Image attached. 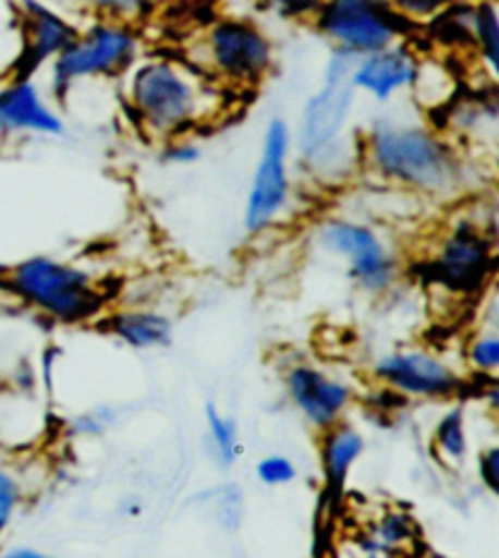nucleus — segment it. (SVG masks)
Listing matches in <instances>:
<instances>
[{"label":"nucleus","instance_id":"1","mask_svg":"<svg viewBox=\"0 0 499 558\" xmlns=\"http://www.w3.org/2000/svg\"><path fill=\"white\" fill-rule=\"evenodd\" d=\"M361 169L424 201H461L473 189V167L459 144L417 120L380 118L361 134Z\"/></svg>","mask_w":499,"mask_h":558},{"label":"nucleus","instance_id":"2","mask_svg":"<svg viewBox=\"0 0 499 558\" xmlns=\"http://www.w3.org/2000/svg\"><path fill=\"white\" fill-rule=\"evenodd\" d=\"M230 93L188 59L147 57L130 69L124 100L137 128L156 142L188 137L222 120Z\"/></svg>","mask_w":499,"mask_h":558},{"label":"nucleus","instance_id":"3","mask_svg":"<svg viewBox=\"0 0 499 558\" xmlns=\"http://www.w3.org/2000/svg\"><path fill=\"white\" fill-rule=\"evenodd\" d=\"M358 57L334 49L325 66L321 86L312 93L300 112L293 144L305 167L321 181L361 167V137L351 130L356 86L353 66Z\"/></svg>","mask_w":499,"mask_h":558},{"label":"nucleus","instance_id":"4","mask_svg":"<svg viewBox=\"0 0 499 558\" xmlns=\"http://www.w3.org/2000/svg\"><path fill=\"white\" fill-rule=\"evenodd\" d=\"M3 286L25 305L66 325L93 319L108 303V293L86 268L49 256H33L10 266Z\"/></svg>","mask_w":499,"mask_h":558},{"label":"nucleus","instance_id":"5","mask_svg":"<svg viewBox=\"0 0 499 558\" xmlns=\"http://www.w3.org/2000/svg\"><path fill=\"white\" fill-rule=\"evenodd\" d=\"M188 61L230 93H244L264 84L276 64V51L252 20L222 17L197 37Z\"/></svg>","mask_w":499,"mask_h":558},{"label":"nucleus","instance_id":"6","mask_svg":"<svg viewBox=\"0 0 499 558\" xmlns=\"http://www.w3.org/2000/svg\"><path fill=\"white\" fill-rule=\"evenodd\" d=\"M139 49L142 37L137 25L96 17L86 29H78L76 37L51 61V96L64 102L71 88L81 81L127 74L139 59Z\"/></svg>","mask_w":499,"mask_h":558},{"label":"nucleus","instance_id":"7","mask_svg":"<svg viewBox=\"0 0 499 558\" xmlns=\"http://www.w3.org/2000/svg\"><path fill=\"white\" fill-rule=\"evenodd\" d=\"M312 25L331 47L356 57L404 43L417 29L390 0H325Z\"/></svg>","mask_w":499,"mask_h":558},{"label":"nucleus","instance_id":"8","mask_svg":"<svg viewBox=\"0 0 499 558\" xmlns=\"http://www.w3.org/2000/svg\"><path fill=\"white\" fill-rule=\"evenodd\" d=\"M317 244L325 254L346 262L349 281L363 293H382L398 278V258L370 227L353 220H327L319 225Z\"/></svg>","mask_w":499,"mask_h":558},{"label":"nucleus","instance_id":"9","mask_svg":"<svg viewBox=\"0 0 499 558\" xmlns=\"http://www.w3.org/2000/svg\"><path fill=\"white\" fill-rule=\"evenodd\" d=\"M290 151L293 132L285 120L273 118L264 132L261 154L244 205V227L252 234L268 230L285 210L290 201Z\"/></svg>","mask_w":499,"mask_h":558},{"label":"nucleus","instance_id":"10","mask_svg":"<svg viewBox=\"0 0 499 558\" xmlns=\"http://www.w3.org/2000/svg\"><path fill=\"white\" fill-rule=\"evenodd\" d=\"M431 271L446 291L455 295H471L483 291V286L495 274V236L483 225L455 222L441 234L431 258Z\"/></svg>","mask_w":499,"mask_h":558},{"label":"nucleus","instance_id":"11","mask_svg":"<svg viewBox=\"0 0 499 558\" xmlns=\"http://www.w3.org/2000/svg\"><path fill=\"white\" fill-rule=\"evenodd\" d=\"M373 378L404 398L451 400L463 390V378L449 361L424 349L392 351L376 361Z\"/></svg>","mask_w":499,"mask_h":558},{"label":"nucleus","instance_id":"12","mask_svg":"<svg viewBox=\"0 0 499 558\" xmlns=\"http://www.w3.org/2000/svg\"><path fill=\"white\" fill-rule=\"evenodd\" d=\"M285 392L295 410L317 432L344 420L351 408L353 390L344 380L325 374L309 364H295L285 371Z\"/></svg>","mask_w":499,"mask_h":558},{"label":"nucleus","instance_id":"13","mask_svg":"<svg viewBox=\"0 0 499 558\" xmlns=\"http://www.w3.org/2000/svg\"><path fill=\"white\" fill-rule=\"evenodd\" d=\"M20 33H23V51L15 76L33 78V74L54 61L59 51L76 37L78 27L41 0H20Z\"/></svg>","mask_w":499,"mask_h":558},{"label":"nucleus","instance_id":"14","mask_svg":"<svg viewBox=\"0 0 499 558\" xmlns=\"http://www.w3.org/2000/svg\"><path fill=\"white\" fill-rule=\"evenodd\" d=\"M422 57L407 43L385 47L358 57L353 66V86L373 100L388 102L402 90H412Z\"/></svg>","mask_w":499,"mask_h":558},{"label":"nucleus","instance_id":"15","mask_svg":"<svg viewBox=\"0 0 499 558\" xmlns=\"http://www.w3.org/2000/svg\"><path fill=\"white\" fill-rule=\"evenodd\" d=\"M64 134V120L47 106L33 78L15 76L0 86V137Z\"/></svg>","mask_w":499,"mask_h":558},{"label":"nucleus","instance_id":"16","mask_svg":"<svg viewBox=\"0 0 499 558\" xmlns=\"http://www.w3.org/2000/svg\"><path fill=\"white\" fill-rule=\"evenodd\" d=\"M366 451V439L363 434L351 427L349 422L339 420L334 425L319 432V461L321 473L327 478V488L331 493H341L346 485L351 469Z\"/></svg>","mask_w":499,"mask_h":558},{"label":"nucleus","instance_id":"17","mask_svg":"<svg viewBox=\"0 0 499 558\" xmlns=\"http://www.w3.org/2000/svg\"><path fill=\"white\" fill-rule=\"evenodd\" d=\"M102 327L132 349L169 347L173 337L171 319L154 310H118L102 323Z\"/></svg>","mask_w":499,"mask_h":558},{"label":"nucleus","instance_id":"18","mask_svg":"<svg viewBox=\"0 0 499 558\" xmlns=\"http://www.w3.org/2000/svg\"><path fill=\"white\" fill-rule=\"evenodd\" d=\"M419 542V526L414 517L404 510L382 512L376 522L368 526L366 534L358 536V544L368 554H402L407 546Z\"/></svg>","mask_w":499,"mask_h":558},{"label":"nucleus","instance_id":"19","mask_svg":"<svg viewBox=\"0 0 499 558\" xmlns=\"http://www.w3.org/2000/svg\"><path fill=\"white\" fill-rule=\"evenodd\" d=\"M473 43L475 59L480 61L487 74L495 81L499 71V23L495 0H475Z\"/></svg>","mask_w":499,"mask_h":558},{"label":"nucleus","instance_id":"20","mask_svg":"<svg viewBox=\"0 0 499 558\" xmlns=\"http://www.w3.org/2000/svg\"><path fill=\"white\" fill-rule=\"evenodd\" d=\"M434 451L446 466L459 469L467 459V429H465V408H453L439 420L434 429Z\"/></svg>","mask_w":499,"mask_h":558},{"label":"nucleus","instance_id":"21","mask_svg":"<svg viewBox=\"0 0 499 558\" xmlns=\"http://www.w3.org/2000/svg\"><path fill=\"white\" fill-rule=\"evenodd\" d=\"M205 425H207V441H210L212 459L220 469H232L239 453H242V444H239V429L230 415L207 402L205 405Z\"/></svg>","mask_w":499,"mask_h":558},{"label":"nucleus","instance_id":"22","mask_svg":"<svg viewBox=\"0 0 499 558\" xmlns=\"http://www.w3.org/2000/svg\"><path fill=\"white\" fill-rule=\"evenodd\" d=\"M76 3L96 17L120 20V23L137 25L142 17L154 13V8L159 5L161 0H76Z\"/></svg>","mask_w":499,"mask_h":558},{"label":"nucleus","instance_id":"23","mask_svg":"<svg viewBox=\"0 0 499 558\" xmlns=\"http://www.w3.org/2000/svg\"><path fill=\"white\" fill-rule=\"evenodd\" d=\"M465 361L475 374L495 376L499 368V337L492 332H480L467 342Z\"/></svg>","mask_w":499,"mask_h":558},{"label":"nucleus","instance_id":"24","mask_svg":"<svg viewBox=\"0 0 499 558\" xmlns=\"http://www.w3.org/2000/svg\"><path fill=\"white\" fill-rule=\"evenodd\" d=\"M264 13L276 15L285 23H312L325 0H258Z\"/></svg>","mask_w":499,"mask_h":558},{"label":"nucleus","instance_id":"25","mask_svg":"<svg viewBox=\"0 0 499 558\" xmlns=\"http://www.w3.org/2000/svg\"><path fill=\"white\" fill-rule=\"evenodd\" d=\"M256 478L268 488H280V485H288L297 478V469L293 459L283 457V453H270V457L258 459Z\"/></svg>","mask_w":499,"mask_h":558},{"label":"nucleus","instance_id":"26","mask_svg":"<svg viewBox=\"0 0 499 558\" xmlns=\"http://www.w3.org/2000/svg\"><path fill=\"white\" fill-rule=\"evenodd\" d=\"M453 3L455 0H390V5L414 27L426 25Z\"/></svg>","mask_w":499,"mask_h":558},{"label":"nucleus","instance_id":"27","mask_svg":"<svg viewBox=\"0 0 499 558\" xmlns=\"http://www.w3.org/2000/svg\"><path fill=\"white\" fill-rule=\"evenodd\" d=\"M20 502H23V483L15 473L0 469V536L13 522Z\"/></svg>","mask_w":499,"mask_h":558},{"label":"nucleus","instance_id":"28","mask_svg":"<svg viewBox=\"0 0 499 558\" xmlns=\"http://www.w3.org/2000/svg\"><path fill=\"white\" fill-rule=\"evenodd\" d=\"M163 144H166L163 159L169 163H193L197 161V157H200V149H197L188 137H179Z\"/></svg>","mask_w":499,"mask_h":558},{"label":"nucleus","instance_id":"29","mask_svg":"<svg viewBox=\"0 0 499 558\" xmlns=\"http://www.w3.org/2000/svg\"><path fill=\"white\" fill-rule=\"evenodd\" d=\"M480 478L485 483V488L490 493H499V449L490 447L485 453H480Z\"/></svg>","mask_w":499,"mask_h":558},{"label":"nucleus","instance_id":"30","mask_svg":"<svg viewBox=\"0 0 499 558\" xmlns=\"http://www.w3.org/2000/svg\"><path fill=\"white\" fill-rule=\"evenodd\" d=\"M5 556H10V558H37V556H41V551H37V549H23V546H15V549H8Z\"/></svg>","mask_w":499,"mask_h":558},{"label":"nucleus","instance_id":"31","mask_svg":"<svg viewBox=\"0 0 499 558\" xmlns=\"http://www.w3.org/2000/svg\"><path fill=\"white\" fill-rule=\"evenodd\" d=\"M0 390H3V386H0Z\"/></svg>","mask_w":499,"mask_h":558}]
</instances>
